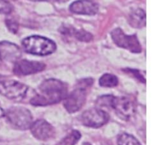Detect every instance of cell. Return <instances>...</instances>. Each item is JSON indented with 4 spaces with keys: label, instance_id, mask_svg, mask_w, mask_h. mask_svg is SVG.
<instances>
[{
    "label": "cell",
    "instance_id": "603a6c76",
    "mask_svg": "<svg viewBox=\"0 0 154 145\" xmlns=\"http://www.w3.org/2000/svg\"><path fill=\"white\" fill-rule=\"evenodd\" d=\"M5 116V111L0 107V118Z\"/></svg>",
    "mask_w": 154,
    "mask_h": 145
},
{
    "label": "cell",
    "instance_id": "e0dca14e",
    "mask_svg": "<svg viewBox=\"0 0 154 145\" xmlns=\"http://www.w3.org/2000/svg\"><path fill=\"white\" fill-rule=\"evenodd\" d=\"M117 141L118 145H141L136 138L126 132L119 135Z\"/></svg>",
    "mask_w": 154,
    "mask_h": 145
},
{
    "label": "cell",
    "instance_id": "3957f363",
    "mask_svg": "<svg viewBox=\"0 0 154 145\" xmlns=\"http://www.w3.org/2000/svg\"><path fill=\"white\" fill-rule=\"evenodd\" d=\"M7 121L14 129L26 130L32 123V116L26 108L23 107H11L5 111Z\"/></svg>",
    "mask_w": 154,
    "mask_h": 145
},
{
    "label": "cell",
    "instance_id": "ba28073f",
    "mask_svg": "<svg viewBox=\"0 0 154 145\" xmlns=\"http://www.w3.org/2000/svg\"><path fill=\"white\" fill-rule=\"evenodd\" d=\"M112 108L119 117L125 120H129L135 113V104L130 99L124 96H114Z\"/></svg>",
    "mask_w": 154,
    "mask_h": 145
},
{
    "label": "cell",
    "instance_id": "cb8c5ba5",
    "mask_svg": "<svg viewBox=\"0 0 154 145\" xmlns=\"http://www.w3.org/2000/svg\"><path fill=\"white\" fill-rule=\"evenodd\" d=\"M57 2H66L69 1V0H56Z\"/></svg>",
    "mask_w": 154,
    "mask_h": 145
},
{
    "label": "cell",
    "instance_id": "277c9868",
    "mask_svg": "<svg viewBox=\"0 0 154 145\" xmlns=\"http://www.w3.org/2000/svg\"><path fill=\"white\" fill-rule=\"evenodd\" d=\"M111 38L117 46L129 50L131 52L138 54L142 51L137 36L135 35H128L123 32L121 29H114L111 32Z\"/></svg>",
    "mask_w": 154,
    "mask_h": 145
},
{
    "label": "cell",
    "instance_id": "8992f818",
    "mask_svg": "<svg viewBox=\"0 0 154 145\" xmlns=\"http://www.w3.org/2000/svg\"><path fill=\"white\" fill-rule=\"evenodd\" d=\"M109 120L108 113L101 108H91L84 111L81 117V121L83 125L90 128L101 127L106 124Z\"/></svg>",
    "mask_w": 154,
    "mask_h": 145
},
{
    "label": "cell",
    "instance_id": "30bf717a",
    "mask_svg": "<svg viewBox=\"0 0 154 145\" xmlns=\"http://www.w3.org/2000/svg\"><path fill=\"white\" fill-rule=\"evenodd\" d=\"M45 64L42 62L21 60L15 62L13 72L15 75L19 76L28 75L42 72L45 69Z\"/></svg>",
    "mask_w": 154,
    "mask_h": 145
},
{
    "label": "cell",
    "instance_id": "ac0fdd59",
    "mask_svg": "<svg viewBox=\"0 0 154 145\" xmlns=\"http://www.w3.org/2000/svg\"><path fill=\"white\" fill-rule=\"evenodd\" d=\"M114 98V96L111 95H105V96H100L96 100V106L98 108H112Z\"/></svg>",
    "mask_w": 154,
    "mask_h": 145
},
{
    "label": "cell",
    "instance_id": "8fae6325",
    "mask_svg": "<svg viewBox=\"0 0 154 145\" xmlns=\"http://www.w3.org/2000/svg\"><path fill=\"white\" fill-rule=\"evenodd\" d=\"M69 9L77 14L95 15L99 11V6L92 0H78L71 5Z\"/></svg>",
    "mask_w": 154,
    "mask_h": 145
},
{
    "label": "cell",
    "instance_id": "6da1fadb",
    "mask_svg": "<svg viewBox=\"0 0 154 145\" xmlns=\"http://www.w3.org/2000/svg\"><path fill=\"white\" fill-rule=\"evenodd\" d=\"M67 86L63 81L57 79H48L39 85L34 96L30 99L31 105L46 106L54 105L66 98Z\"/></svg>",
    "mask_w": 154,
    "mask_h": 145
},
{
    "label": "cell",
    "instance_id": "7a4b0ae2",
    "mask_svg": "<svg viewBox=\"0 0 154 145\" xmlns=\"http://www.w3.org/2000/svg\"><path fill=\"white\" fill-rule=\"evenodd\" d=\"M22 45L26 52L38 56L49 55L57 49L54 42L48 38L39 35L26 38L23 40Z\"/></svg>",
    "mask_w": 154,
    "mask_h": 145
},
{
    "label": "cell",
    "instance_id": "4316f807",
    "mask_svg": "<svg viewBox=\"0 0 154 145\" xmlns=\"http://www.w3.org/2000/svg\"><path fill=\"white\" fill-rule=\"evenodd\" d=\"M2 58H1V56H0V63H2Z\"/></svg>",
    "mask_w": 154,
    "mask_h": 145
},
{
    "label": "cell",
    "instance_id": "5b68a950",
    "mask_svg": "<svg viewBox=\"0 0 154 145\" xmlns=\"http://www.w3.org/2000/svg\"><path fill=\"white\" fill-rule=\"evenodd\" d=\"M28 87L14 80L0 81V94L9 99H22L27 94Z\"/></svg>",
    "mask_w": 154,
    "mask_h": 145
},
{
    "label": "cell",
    "instance_id": "d4e9b609",
    "mask_svg": "<svg viewBox=\"0 0 154 145\" xmlns=\"http://www.w3.org/2000/svg\"><path fill=\"white\" fill-rule=\"evenodd\" d=\"M31 1H34V2H40V1H46V0H31Z\"/></svg>",
    "mask_w": 154,
    "mask_h": 145
},
{
    "label": "cell",
    "instance_id": "52a82bcc",
    "mask_svg": "<svg viewBox=\"0 0 154 145\" xmlns=\"http://www.w3.org/2000/svg\"><path fill=\"white\" fill-rule=\"evenodd\" d=\"M87 95V89L77 87L63 99V105L66 111L70 114L79 111L85 103Z\"/></svg>",
    "mask_w": 154,
    "mask_h": 145
},
{
    "label": "cell",
    "instance_id": "44dd1931",
    "mask_svg": "<svg viewBox=\"0 0 154 145\" xmlns=\"http://www.w3.org/2000/svg\"><path fill=\"white\" fill-rule=\"evenodd\" d=\"M93 84V79H91V78H87V79H83L78 81V86H77V87L87 89V87H91Z\"/></svg>",
    "mask_w": 154,
    "mask_h": 145
},
{
    "label": "cell",
    "instance_id": "7c38bea8",
    "mask_svg": "<svg viewBox=\"0 0 154 145\" xmlns=\"http://www.w3.org/2000/svg\"><path fill=\"white\" fill-rule=\"evenodd\" d=\"M0 56L2 60L16 62L21 57V51L17 45L8 42H0Z\"/></svg>",
    "mask_w": 154,
    "mask_h": 145
},
{
    "label": "cell",
    "instance_id": "2e32d148",
    "mask_svg": "<svg viewBox=\"0 0 154 145\" xmlns=\"http://www.w3.org/2000/svg\"><path fill=\"white\" fill-rule=\"evenodd\" d=\"M99 83L102 87H114L118 84V78L111 74H104L99 79Z\"/></svg>",
    "mask_w": 154,
    "mask_h": 145
},
{
    "label": "cell",
    "instance_id": "484cf974",
    "mask_svg": "<svg viewBox=\"0 0 154 145\" xmlns=\"http://www.w3.org/2000/svg\"><path fill=\"white\" fill-rule=\"evenodd\" d=\"M83 145H91L90 144V143H88V142H85V143H84V144Z\"/></svg>",
    "mask_w": 154,
    "mask_h": 145
},
{
    "label": "cell",
    "instance_id": "d6986e66",
    "mask_svg": "<svg viewBox=\"0 0 154 145\" xmlns=\"http://www.w3.org/2000/svg\"><path fill=\"white\" fill-rule=\"evenodd\" d=\"M13 10L11 4L7 0H0V14H8Z\"/></svg>",
    "mask_w": 154,
    "mask_h": 145
},
{
    "label": "cell",
    "instance_id": "ffe728a7",
    "mask_svg": "<svg viewBox=\"0 0 154 145\" xmlns=\"http://www.w3.org/2000/svg\"><path fill=\"white\" fill-rule=\"evenodd\" d=\"M5 23L8 29H9V31L11 32L12 33L17 32L18 28H19V25H18L17 21L15 20L13 18H8L5 20Z\"/></svg>",
    "mask_w": 154,
    "mask_h": 145
},
{
    "label": "cell",
    "instance_id": "4fadbf2b",
    "mask_svg": "<svg viewBox=\"0 0 154 145\" xmlns=\"http://www.w3.org/2000/svg\"><path fill=\"white\" fill-rule=\"evenodd\" d=\"M60 32L63 35H68L75 37V39H78L81 42H88L93 39V35L88 32L84 29H77L72 26H63L60 29Z\"/></svg>",
    "mask_w": 154,
    "mask_h": 145
},
{
    "label": "cell",
    "instance_id": "9c48e42d",
    "mask_svg": "<svg viewBox=\"0 0 154 145\" xmlns=\"http://www.w3.org/2000/svg\"><path fill=\"white\" fill-rule=\"evenodd\" d=\"M29 129L32 135L39 141H48L54 138L55 135V129L54 126L48 121L42 119L32 122Z\"/></svg>",
    "mask_w": 154,
    "mask_h": 145
},
{
    "label": "cell",
    "instance_id": "7402d4cb",
    "mask_svg": "<svg viewBox=\"0 0 154 145\" xmlns=\"http://www.w3.org/2000/svg\"><path fill=\"white\" fill-rule=\"evenodd\" d=\"M129 72H131V73L133 74V75H135V76L140 81L145 83V78H144L141 74H139V71L135 70V69H129Z\"/></svg>",
    "mask_w": 154,
    "mask_h": 145
},
{
    "label": "cell",
    "instance_id": "9a60e30c",
    "mask_svg": "<svg viewBox=\"0 0 154 145\" xmlns=\"http://www.w3.org/2000/svg\"><path fill=\"white\" fill-rule=\"evenodd\" d=\"M81 138V134L78 130H72L63 138L57 145H75Z\"/></svg>",
    "mask_w": 154,
    "mask_h": 145
},
{
    "label": "cell",
    "instance_id": "5bb4252c",
    "mask_svg": "<svg viewBox=\"0 0 154 145\" xmlns=\"http://www.w3.org/2000/svg\"><path fill=\"white\" fill-rule=\"evenodd\" d=\"M129 23L132 27L141 29L146 26V13L143 9L138 8L132 11L129 14Z\"/></svg>",
    "mask_w": 154,
    "mask_h": 145
}]
</instances>
